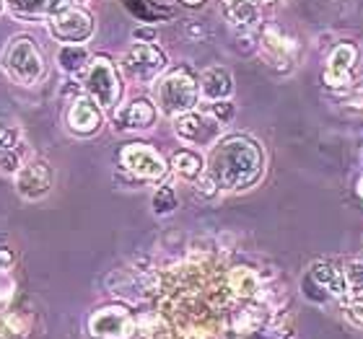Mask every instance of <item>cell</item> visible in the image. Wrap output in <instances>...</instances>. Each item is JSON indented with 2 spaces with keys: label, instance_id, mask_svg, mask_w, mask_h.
Here are the masks:
<instances>
[{
  "label": "cell",
  "instance_id": "5b68a950",
  "mask_svg": "<svg viewBox=\"0 0 363 339\" xmlns=\"http://www.w3.org/2000/svg\"><path fill=\"white\" fill-rule=\"evenodd\" d=\"M169 57L159 45L135 42L128 52L122 54V73L135 84H151L167 70Z\"/></svg>",
  "mask_w": 363,
  "mask_h": 339
},
{
  "label": "cell",
  "instance_id": "ba28073f",
  "mask_svg": "<svg viewBox=\"0 0 363 339\" xmlns=\"http://www.w3.org/2000/svg\"><path fill=\"white\" fill-rule=\"evenodd\" d=\"M120 161L122 166L128 168L130 173H135L138 179H151V181L161 179V176H167V168H169L167 161L161 159L151 145H143V143L128 145L120 153Z\"/></svg>",
  "mask_w": 363,
  "mask_h": 339
},
{
  "label": "cell",
  "instance_id": "ac0fdd59",
  "mask_svg": "<svg viewBox=\"0 0 363 339\" xmlns=\"http://www.w3.org/2000/svg\"><path fill=\"white\" fill-rule=\"evenodd\" d=\"M228 287H231V293L236 298H242V301H255L259 298L262 293V280L255 270L250 267H234V270L228 272Z\"/></svg>",
  "mask_w": 363,
  "mask_h": 339
},
{
  "label": "cell",
  "instance_id": "603a6c76",
  "mask_svg": "<svg viewBox=\"0 0 363 339\" xmlns=\"http://www.w3.org/2000/svg\"><path fill=\"white\" fill-rule=\"evenodd\" d=\"M172 168L179 173L182 179L187 181H195L200 173H203V159L197 156L195 151H189V148H182L172 156Z\"/></svg>",
  "mask_w": 363,
  "mask_h": 339
},
{
  "label": "cell",
  "instance_id": "6da1fadb",
  "mask_svg": "<svg viewBox=\"0 0 363 339\" xmlns=\"http://www.w3.org/2000/svg\"><path fill=\"white\" fill-rule=\"evenodd\" d=\"M262 171H265V153L257 140L247 135L223 137L218 145H213L205 168V173L216 181V187L226 192L255 187L262 179Z\"/></svg>",
  "mask_w": 363,
  "mask_h": 339
},
{
  "label": "cell",
  "instance_id": "836d02e7",
  "mask_svg": "<svg viewBox=\"0 0 363 339\" xmlns=\"http://www.w3.org/2000/svg\"><path fill=\"white\" fill-rule=\"evenodd\" d=\"M62 6H81V3H86V0H60Z\"/></svg>",
  "mask_w": 363,
  "mask_h": 339
},
{
  "label": "cell",
  "instance_id": "3957f363",
  "mask_svg": "<svg viewBox=\"0 0 363 339\" xmlns=\"http://www.w3.org/2000/svg\"><path fill=\"white\" fill-rule=\"evenodd\" d=\"M197 98H200V88L187 70H172L156 86V104L169 117L192 112L197 106Z\"/></svg>",
  "mask_w": 363,
  "mask_h": 339
},
{
  "label": "cell",
  "instance_id": "2e32d148",
  "mask_svg": "<svg viewBox=\"0 0 363 339\" xmlns=\"http://www.w3.org/2000/svg\"><path fill=\"white\" fill-rule=\"evenodd\" d=\"M259 3L262 0H223V13H226L231 29L242 31V34L257 29Z\"/></svg>",
  "mask_w": 363,
  "mask_h": 339
},
{
  "label": "cell",
  "instance_id": "30bf717a",
  "mask_svg": "<svg viewBox=\"0 0 363 339\" xmlns=\"http://www.w3.org/2000/svg\"><path fill=\"white\" fill-rule=\"evenodd\" d=\"M16 189L23 200H42L52 189V168L45 159H31L16 171Z\"/></svg>",
  "mask_w": 363,
  "mask_h": 339
},
{
  "label": "cell",
  "instance_id": "1f68e13d",
  "mask_svg": "<svg viewBox=\"0 0 363 339\" xmlns=\"http://www.w3.org/2000/svg\"><path fill=\"white\" fill-rule=\"evenodd\" d=\"M133 37H135V42H140V39H143V42H148V45H151V42H156V29H148V26H145V29H135V34H133Z\"/></svg>",
  "mask_w": 363,
  "mask_h": 339
},
{
  "label": "cell",
  "instance_id": "f546056e",
  "mask_svg": "<svg viewBox=\"0 0 363 339\" xmlns=\"http://www.w3.org/2000/svg\"><path fill=\"white\" fill-rule=\"evenodd\" d=\"M16 264V251L6 243H0V272H8Z\"/></svg>",
  "mask_w": 363,
  "mask_h": 339
},
{
  "label": "cell",
  "instance_id": "484cf974",
  "mask_svg": "<svg viewBox=\"0 0 363 339\" xmlns=\"http://www.w3.org/2000/svg\"><path fill=\"white\" fill-rule=\"evenodd\" d=\"M342 275H345V282H348V293L350 295H363V262H348L345 264V270H342Z\"/></svg>",
  "mask_w": 363,
  "mask_h": 339
},
{
  "label": "cell",
  "instance_id": "7402d4cb",
  "mask_svg": "<svg viewBox=\"0 0 363 339\" xmlns=\"http://www.w3.org/2000/svg\"><path fill=\"white\" fill-rule=\"evenodd\" d=\"M267 321V311L262 306H247V309H239L234 314V329L239 334H252L259 332Z\"/></svg>",
  "mask_w": 363,
  "mask_h": 339
},
{
  "label": "cell",
  "instance_id": "d6986e66",
  "mask_svg": "<svg viewBox=\"0 0 363 339\" xmlns=\"http://www.w3.org/2000/svg\"><path fill=\"white\" fill-rule=\"evenodd\" d=\"M55 62H57V68L62 73L78 76V73H84L89 68L91 54L86 50V45H60V50L55 52Z\"/></svg>",
  "mask_w": 363,
  "mask_h": 339
},
{
  "label": "cell",
  "instance_id": "4fadbf2b",
  "mask_svg": "<svg viewBox=\"0 0 363 339\" xmlns=\"http://www.w3.org/2000/svg\"><path fill=\"white\" fill-rule=\"evenodd\" d=\"M156 106L148 101V98H135L125 104L122 109H117L114 114V122L120 130H128V132H143V130H151L156 125Z\"/></svg>",
  "mask_w": 363,
  "mask_h": 339
},
{
  "label": "cell",
  "instance_id": "52a82bcc",
  "mask_svg": "<svg viewBox=\"0 0 363 339\" xmlns=\"http://www.w3.org/2000/svg\"><path fill=\"white\" fill-rule=\"evenodd\" d=\"M220 127L218 122L213 120L211 114H200V112H184L174 120V132L182 143L189 145H213L220 137Z\"/></svg>",
  "mask_w": 363,
  "mask_h": 339
},
{
  "label": "cell",
  "instance_id": "8992f818",
  "mask_svg": "<svg viewBox=\"0 0 363 339\" xmlns=\"http://www.w3.org/2000/svg\"><path fill=\"white\" fill-rule=\"evenodd\" d=\"M84 88L99 109H112L122 96V84L114 65L106 57H94L86 68Z\"/></svg>",
  "mask_w": 363,
  "mask_h": 339
},
{
  "label": "cell",
  "instance_id": "e575fe53",
  "mask_svg": "<svg viewBox=\"0 0 363 339\" xmlns=\"http://www.w3.org/2000/svg\"><path fill=\"white\" fill-rule=\"evenodd\" d=\"M356 189H358V195L363 197V179H358V187H356Z\"/></svg>",
  "mask_w": 363,
  "mask_h": 339
},
{
  "label": "cell",
  "instance_id": "d6a6232c",
  "mask_svg": "<svg viewBox=\"0 0 363 339\" xmlns=\"http://www.w3.org/2000/svg\"><path fill=\"white\" fill-rule=\"evenodd\" d=\"M182 3H184V6H192V8H197V6H203L205 0H182Z\"/></svg>",
  "mask_w": 363,
  "mask_h": 339
},
{
  "label": "cell",
  "instance_id": "5bb4252c",
  "mask_svg": "<svg viewBox=\"0 0 363 339\" xmlns=\"http://www.w3.org/2000/svg\"><path fill=\"white\" fill-rule=\"evenodd\" d=\"M68 127L76 135H94L101 127V109L91 98H76L68 109Z\"/></svg>",
  "mask_w": 363,
  "mask_h": 339
},
{
  "label": "cell",
  "instance_id": "8fae6325",
  "mask_svg": "<svg viewBox=\"0 0 363 339\" xmlns=\"http://www.w3.org/2000/svg\"><path fill=\"white\" fill-rule=\"evenodd\" d=\"M358 68V50L348 42L337 45L325 62V84L330 88H350Z\"/></svg>",
  "mask_w": 363,
  "mask_h": 339
},
{
  "label": "cell",
  "instance_id": "4316f807",
  "mask_svg": "<svg viewBox=\"0 0 363 339\" xmlns=\"http://www.w3.org/2000/svg\"><path fill=\"white\" fill-rule=\"evenodd\" d=\"M234 114H236V106L228 101V98H223V101H213L211 106V117L218 125H228V122L234 120Z\"/></svg>",
  "mask_w": 363,
  "mask_h": 339
},
{
  "label": "cell",
  "instance_id": "9c48e42d",
  "mask_svg": "<svg viewBox=\"0 0 363 339\" xmlns=\"http://www.w3.org/2000/svg\"><path fill=\"white\" fill-rule=\"evenodd\" d=\"M259 52L265 57V62L275 70H291L296 57V42L288 37L280 26H265L262 39H259Z\"/></svg>",
  "mask_w": 363,
  "mask_h": 339
},
{
  "label": "cell",
  "instance_id": "44dd1931",
  "mask_svg": "<svg viewBox=\"0 0 363 339\" xmlns=\"http://www.w3.org/2000/svg\"><path fill=\"white\" fill-rule=\"evenodd\" d=\"M3 3L18 21H39L55 8V0H3Z\"/></svg>",
  "mask_w": 363,
  "mask_h": 339
},
{
  "label": "cell",
  "instance_id": "d4e9b609",
  "mask_svg": "<svg viewBox=\"0 0 363 339\" xmlns=\"http://www.w3.org/2000/svg\"><path fill=\"white\" fill-rule=\"evenodd\" d=\"M18 143H21V130L11 122H0V156L16 151Z\"/></svg>",
  "mask_w": 363,
  "mask_h": 339
},
{
  "label": "cell",
  "instance_id": "7c38bea8",
  "mask_svg": "<svg viewBox=\"0 0 363 339\" xmlns=\"http://www.w3.org/2000/svg\"><path fill=\"white\" fill-rule=\"evenodd\" d=\"M89 329L94 337L101 339H128L133 332V316L122 306H106L91 316Z\"/></svg>",
  "mask_w": 363,
  "mask_h": 339
},
{
  "label": "cell",
  "instance_id": "cb8c5ba5",
  "mask_svg": "<svg viewBox=\"0 0 363 339\" xmlns=\"http://www.w3.org/2000/svg\"><path fill=\"white\" fill-rule=\"evenodd\" d=\"M151 207H153V215H172V212L179 207V200H177V192L172 187H159L153 192V200H151Z\"/></svg>",
  "mask_w": 363,
  "mask_h": 339
},
{
  "label": "cell",
  "instance_id": "7a4b0ae2",
  "mask_svg": "<svg viewBox=\"0 0 363 339\" xmlns=\"http://www.w3.org/2000/svg\"><path fill=\"white\" fill-rule=\"evenodd\" d=\"M0 65L13 84L34 86L45 76V57L29 37H13L3 50Z\"/></svg>",
  "mask_w": 363,
  "mask_h": 339
},
{
  "label": "cell",
  "instance_id": "4dcf8cb0",
  "mask_svg": "<svg viewBox=\"0 0 363 339\" xmlns=\"http://www.w3.org/2000/svg\"><path fill=\"white\" fill-rule=\"evenodd\" d=\"M184 34H187L189 39H203L205 26L200 21H189V23H184Z\"/></svg>",
  "mask_w": 363,
  "mask_h": 339
},
{
  "label": "cell",
  "instance_id": "9a60e30c",
  "mask_svg": "<svg viewBox=\"0 0 363 339\" xmlns=\"http://www.w3.org/2000/svg\"><path fill=\"white\" fill-rule=\"evenodd\" d=\"M197 88L208 101H223L234 93V76L228 73L226 68L220 65H213V68H205L200 81H197Z\"/></svg>",
  "mask_w": 363,
  "mask_h": 339
},
{
  "label": "cell",
  "instance_id": "d590c367",
  "mask_svg": "<svg viewBox=\"0 0 363 339\" xmlns=\"http://www.w3.org/2000/svg\"><path fill=\"white\" fill-rule=\"evenodd\" d=\"M3 8H6V3H3V0H0V13H3Z\"/></svg>",
  "mask_w": 363,
  "mask_h": 339
},
{
  "label": "cell",
  "instance_id": "e0dca14e",
  "mask_svg": "<svg viewBox=\"0 0 363 339\" xmlns=\"http://www.w3.org/2000/svg\"><path fill=\"white\" fill-rule=\"evenodd\" d=\"M309 277L314 280L327 295H335V298H345V295H348L345 275H342L340 267H335L333 262H314L309 270Z\"/></svg>",
  "mask_w": 363,
  "mask_h": 339
},
{
  "label": "cell",
  "instance_id": "f1b7e54d",
  "mask_svg": "<svg viewBox=\"0 0 363 339\" xmlns=\"http://www.w3.org/2000/svg\"><path fill=\"white\" fill-rule=\"evenodd\" d=\"M345 318H348L353 326L363 329V301L361 298H353V301L345 306Z\"/></svg>",
  "mask_w": 363,
  "mask_h": 339
},
{
  "label": "cell",
  "instance_id": "ffe728a7",
  "mask_svg": "<svg viewBox=\"0 0 363 339\" xmlns=\"http://www.w3.org/2000/svg\"><path fill=\"white\" fill-rule=\"evenodd\" d=\"M128 339H172V326L159 314H145L133 318V332Z\"/></svg>",
  "mask_w": 363,
  "mask_h": 339
},
{
  "label": "cell",
  "instance_id": "83f0119b",
  "mask_svg": "<svg viewBox=\"0 0 363 339\" xmlns=\"http://www.w3.org/2000/svg\"><path fill=\"white\" fill-rule=\"evenodd\" d=\"M301 290H303V298L306 301H311V303H317V306H325V301H327V293L322 290V287L314 282V280L306 275L303 277V282H301Z\"/></svg>",
  "mask_w": 363,
  "mask_h": 339
},
{
  "label": "cell",
  "instance_id": "277c9868",
  "mask_svg": "<svg viewBox=\"0 0 363 339\" xmlns=\"http://www.w3.org/2000/svg\"><path fill=\"white\" fill-rule=\"evenodd\" d=\"M47 31L62 45H86L94 37V18L81 6L60 3V8H52L47 16Z\"/></svg>",
  "mask_w": 363,
  "mask_h": 339
}]
</instances>
